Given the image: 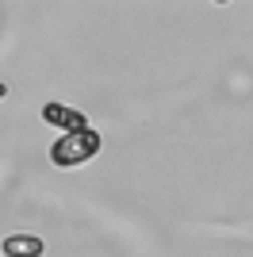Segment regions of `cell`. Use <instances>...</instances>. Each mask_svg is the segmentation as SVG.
<instances>
[{
  "label": "cell",
  "instance_id": "cell-1",
  "mask_svg": "<svg viewBox=\"0 0 253 257\" xmlns=\"http://www.w3.org/2000/svg\"><path fill=\"white\" fill-rule=\"evenodd\" d=\"M100 135H96L92 127L88 131H77V135H62V139L50 146V161L54 165H62V169H69V165H84V161H92L96 154H100Z\"/></svg>",
  "mask_w": 253,
  "mask_h": 257
},
{
  "label": "cell",
  "instance_id": "cell-5",
  "mask_svg": "<svg viewBox=\"0 0 253 257\" xmlns=\"http://www.w3.org/2000/svg\"><path fill=\"white\" fill-rule=\"evenodd\" d=\"M0 253H4V249H0Z\"/></svg>",
  "mask_w": 253,
  "mask_h": 257
},
{
  "label": "cell",
  "instance_id": "cell-4",
  "mask_svg": "<svg viewBox=\"0 0 253 257\" xmlns=\"http://www.w3.org/2000/svg\"><path fill=\"white\" fill-rule=\"evenodd\" d=\"M4 96H8V88H4V85H0V100H4Z\"/></svg>",
  "mask_w": 253,
  "mask_h": 257
},
{
  "label": "cell",
  "instance_id": "cell-2",
  "mask_svg": "<svg viewBox=\"0 0 253 257\" xmlns=\"http://www.w3.org/2000/svg\"><path fill=\"white\" fill-rule=\"evenodd\" d=\"M42 119H46V123H54V127H62L65 135L88 131V119H84L81 111H73V107H62V104H46V107H42Z\"/></svg>",
  "mask_w": 253,
  "mask_h": 257
},
{
  "label": "cell",
  "instance_id": "cell-3",
  "mask_svg": "<svg viewBox=\"0 0 253 257\" xmlns=\"http://www.w3.org/2000/svg\"><path fill=\"white\" fill-rule=\"evenodd\" d=\"M0 249H4V257H42L46 253L42 238H35V234H12L0 242Z\"/></svg>",
  "mask_w": 253,
  "mask_h": 257
}]
</instances>
